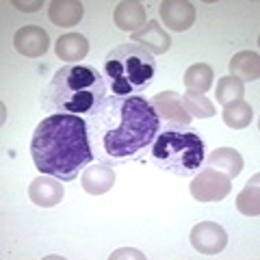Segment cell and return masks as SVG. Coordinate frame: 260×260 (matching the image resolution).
I'll return each mask as SVG.
<instances>
[{
	"instance_id": "603a6c76",
	"label": "cell",
	"mask_w": 260,
	"mask_h": 260,
	"mask_svg": "<svg viewBox=\"0 0 260 260\" xmlns=\"http://www.w3.org/2000/svg\"><path fill=\"white\" fill-rule=\"evenodd\" d=\"M243 93H245V89H243V83L239 78H234V76L219 78V83H217V102L219 104L225 107L228 102L243 100Z\"/></svg>"
},
{
	"instance_id": "d6986e66",
	"label": "cell",
	"mask_w": 260,
	"mask_h": 260,
	"mask_svg": "<svg viewBox=\"0 0 260 260\" xmlns=\"http://www.w3.org/2000/svg\"><path fill=\"white\" fill-rule=\"evenodd\" d=\"M251 119H254V109L245 100H234L223 107V121L228 128H234V130L247 128L251 124Z\"/></svg>"
},
{
	"instance_id": "2e32d148",
	"label": "cell",
	"mask_w": 260,
	"mask_h": 260,
	"mask_svg": "<svg viewBox=\"0 0 260 260\" xmlns=\"http://www.w3.org/2000/svg\"><path fill=\"white\" fill-rule=\"evenodd\" d=\"M83 3L78 0H54L48 9V15L56 26H76L83 20Z\"/></svg>"
},
{
	"instance_id": "e0dca14e",
	"label": "cell",
	"mask_w": 260,
	"mask_h": 260,
	"mask_svg": "<svg viewBox=\"0 0 260 260\" xmlns=\"http://www.w3.org/2000/svg\"><path fill=\"white\" fill-rule=\"evenodd\" d=\"M117 28L126 32H137L139 26H145V9L139 3H119L113 13Z\"/></svg>"
},
{
	"instance_id": "ac0fdd59",
	"label": "cell",
	"mask_w": 260,
	"mask_h": 260,
	"mask_svg": "<svg viewBox=\"0 0 260 260\" xmlns=\"http://www.w3.org/2000/svg\"><path fill=\"white\" fill-rule=\"evenodd\" d=\"M208 167L223 172L228 178H237L243 169V156L234 148H219L208 156Z\"/></svg>"
},
{
	"instance_id": "3957f363",
	"label": "cell",
	"mask_w": 260,
	"mask_h": 260,
	"mask_svg": "<svg viewBox=\"0 0 260 260\" xmlns=\"http://www.w3.org/2000/svg\"><path fill=\"white\" fill-rule=\"evenodd\" d=\"M109 100V85L100 70L93 65H63L54 72L50 83L42 91V107L56 115H78L85 121L95 117Z\"/></svg>"
},
{
	"instance_id": "5b68a950",
	"label": "cell",
	"mask_w": 260,
	"mask_h": 260,
	"mask_svg": "<svg viewBox=\"0 0 260 260\" xmlns=\"http://www.w3.org/2000/svg\"><path fill=\"white\" fill-rule=\"evenodd\" d=\"M150 158L158 169L180 178L198 174L204 165V141L186 128H165L150 145Z\"/></svg>"
},
{
	"instance_id": "7a4b0ae2",
	"label": "cell",
	"mask_w": 260,
	"mask_h": 260,
	"mask_svg": "<svg viewBox=\"0 0 260 260\" xmlns=\"http://www.w3.org/2000/svg\"><path fill=\"white\" fill-rule=\"evenodd\" d=\"M102 113L89 121L93 124V137H98L104 158L109 162L126 160L150 148L160 133V119L152 109L150 100L141 95L117 98L109 95Z\"/></svg>"
},
{
	"instance_id": "6da1fadb",
	"label": "cell",
	"mask_w": 260,
	"mask_h": 260,
	"mask_svg": "<svg viewBox=\"0 0 260 260\" xmlns=\"http://www.w3.org/2000/svg\"><path fill=\"white\" fill-rule=\"evenodd\" d=\"M30 156L39 174L72 182L80 169L93 162L87 121L78 115H48L37 124L30 139Z\"/></svg>"
},
{
	"instance_id": "7c38bea8",
	"label": "cell",
	"mask_w": 260,
	"mask_h": 260,
	"mask_svg": "<svg viewBox=\"0 0 260 260\" xmlns=\"http://www.w3.org/2000/svg\"><path fill=\"white\" fill-rule=\"evenodd\" d=\"M28 198L35 202L37 206H44V208L56 206L63 200V184H61V180H56V178L42 174L30 182Z\"/></svg>"
},
{
	"instance_id": "52a82bcc",
	"label": "cell",
	"mask_w": 260,
	"mask_h": 260,
	"mask_svg": "<svg viewBox=\"0 0 260 260\" xmlns=\"http://www.w3.org/2000/svg\"><path fill=\"white\" fill-rule=\"evenodd\" d=\"M150 104L156 111L158 119L167 124L165 128H186L191 124V115L182 107V95H178L176 91H162L154 95Z\"/></svg>"
},
{
	"instance_id": "4fadbf2b",
	"label": "cell",
	"mask_w": 260,
	"mask_h": 260,
	"mask_svg": "<svg viewBox=\"0 0 260 260\" xmlns=\"http://www.w3.org/2000/svg\"><path fill=\"white\" fill-rule=\"evenodd\" d=\"M54 52L61 61H70V65H74L76 61H83L89 52V42L87 37H83L80 32H65L56 39Z\"/></svg>"
},
{
	"instance_id": "7402d4cb",
	"label": "cell",
	"mask_w": 260,
	"mask_h": 260,
	"mask_svg": "<svg viewBox=\"0 0 260 260\" xmlns=\"http://www.w3.org/2000/svg\"><path fill=\"white\" fill-rule=\"evenodd\" d=\"M258 180L260 176L256 174L251 180L245 184V189L241 191L239 200H237V208L241 210L243 215H249V217H256L260 213V202H258Z\"/></svg>"
},
{
	"instance_id": "8992f818",
	"label": "cell",
	"mask_w": 260,
	"mask_h": 260,
	"mask_svg": "<svg viewBox=\"0 0 260 260\" xmlns=\"http://www.w3.org/2000/svg\"><path fill=\"white\" fill-rule=\"evenodd\" d=\"M230 189H232L230 178L213 167L198 172V176L191 182V195L198 202H221L230 193Z\"/></svg>"
},
{
	"instance_id": "5bb4252c",
	"label": "cell",
	"mask_w": 260,
	"mask_h": 260,
	"mask_svg": "<svg viewBox=\"0 0 260 260\" xmlns=\"http://www.w3.org/2000/svg\"><path fill=\"white\" fill-rule=\"evenodd\" d=\"M113 182H115V174L107 162H95V165H89L83 174V186L87 193L91 195H100L107 193Z\"/></svg>"
},
{
	"instance_id": "277c9868",
	"label": "cell",
	"mask_w": 260,
	"mask_h": 260,
	"mask_svg": "<svg viewBox=\"0 0 260 260\" xmlns=\"http://www.w3.org/2000/svg\"><path fill=\"white\" fill-rule=\"evenodd\" d=\"M156 63L154 54L133 42L119 44L104 56V78L111 95L130 98L139 95L152 85Z\"/></svg>"
},
{
	"instance_id": "9a60e30c",
	"label": "cell",
	"mask_w": 260,
	"mask_h": 260,
	"mask_svg": "<svg viewBox=\"0 0 260 260\" xmlns=\"http://www.w3.org/2000/svg\"><path fill=\"white\" fill-rule=\"evenodd\" d=\"M230 76L239 78L241 83L245 80H258L260 76V56L254 50H241L232 56L230 61Z\"/></svg>"
},
{
	"instance_id": "ba28073f",
	"label": "cell",
	"mask_w": 260,
	"mask_h": 260,
	"mask_svg": "<svg viewBox=\"0 0 260 260\" xmlns=\"http://www.w3.org/2000/svg\"><path fill=\"white\" fill-rule=\"evenodd\" d=\"M191 245L206 256H215L228 245V234L219 223L202 221L191 230Z\"/></svg>"
},
{
	"instance_id": "8fae6325",
	"label": "cell",
	"mask_w": 260,
	"mask_h": 260,
	"mask_svg": "<svg viewBox=\"0 0 260 260\" xmlns=\"http://www.w3.org/2000/svg\"><path fill=\"white\" fill-rule=\"evenodd\" d=\"M133 44L145 48L150 54H165L172 46V39L165 32V28L160 26L156 20H150L143 28H139L137 32H133Z\"/></svg>"
},
{
	"instance_id": "ffe728a7",
	"label": "cell",
	"mask_w": 260,
	"mask_h": 260,
	"mask_svg": "<svg viewBox=\"0 0 260 260\" xmlns=\"http://www.w3.org/2000/svg\"><path fill=\"white\" fill-rule=\"evenodd\" d=\"M213 70L206 63H195L184 72V85L193 93H206L213 85Z\"/></svg>"
},
{
	"instance_id": "44dd1931",
	"label": "cell",
	"mask_w": 260,
	"mask_h": 260,
	"mask_svg": "<svg viewBox=\"0 0 260 260\" xmlns=\"http://www.w3.org/2000/svg\"><path fill=\"white\" fill-rule=\"evenodd\" d=\"M182 107H184V111L189 113L191 117L208 119V117H213V115H215V107H213V102H210L206 95H202V93L186 91V93L182 95Z\"/></svg>"
},
{
	"instance_id": "30bf717a",
	"label": "cell",
	"mask_w": 260,
	"mask_h": 260,
	"mask_svg": "<svg viewBox=\"0 0 260 260\" xmlns=\"http://www.w3.org/2000/svg\"><path fill=\"white\" fill-rule=\"evenodd\" d=\"M160 20L165 22L167 28L172 30H189L195 22V9L191 3H182V0H165L160 3Z\"/></svg>"
},
{
	"instance_id": "9c48e42d",
	"label": "cell",
	"mask_w": 260,
	"mask_h": 260,
	"mask_svg": "<svg viewBox=\"0 0 260 260\" xmlns=\"http://www.w3.org/2000/svg\"><path fill=\"white\" fill-rule=\"evenodd\" d=\"M13 46L15 50L24 56H30V59H37V56H44L48 52V48H50V37H48V32L42 28V26H22L18 28L13 37Z\"/></svg>"
}]
</instances>
